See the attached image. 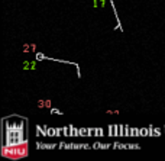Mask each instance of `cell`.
I'll return each mask as SVG.
<instances>
[{"mask_svg":"<svg viewBox=\"0 0 165 161\" xmlns=\"http://www.w3.org/2000/svg\"><path fill=\"white\" fill-rule=\"evenodd\" d=\"M26 118H19L17 122H2V147H15L28 142V123Z\"/></svg>","mask_w":165,"mask_h":161,"instance_id":"obj_1","label":"cell"},{"mask_svg":"<svg viewBox=\"0 0 165 161\" xmlns=\"http://www.w3.org/2000/svg\"><path fill=\"white\" fill-rule=\"evenodd\" d=\"M2 154L6 158H23L28 155V142L20 144V145H15V147H2Z\"/></svg>","mask_w":165,"mask_h":161,"instance_id":"obj_2","label":"cell"},{"mask_svg":"<svg viewBox=\"0 0 165 161\" xmlns=\"http://www.w3.org/2000/svg\"><path fill=\"white\" fill-rule=\"evenodd\" d=\"M35 58H36V61H43V60H49V61H57V63H62V64H73V65H75V68H77V77H78V79H81V70H80V65H78L77 63H74V61L57 60V58H51V57H46L45 54H42V52H36V54H35Z\"/></svg>","mask_w":165,"mask_h":161,"instance_id":"obj_3","label":"cell"},{"mask_svg":"<svg viewBox=\"0 0 165 161\" xmlns=\"http://www.w3.org/2000/svg\"><path fill=\"white\" fill-rule=\"evenodd\" d=\"M38 106L39 107H51V100H39Z\"/></svg>","mask_w":165,"mask_h":161,"instance_id":"obj_4","label":"cell"},{"mask_svg":"<svg viewBox=\"0 0 165 161\" xmlns=\"http://www.w3.org/2000/svg\"><path fill=\"white\" fill-rule=\"evenodd\" d=\"M46 135H48V137H54V135H57V129H54V128H48Z\"/></svg>","mask_w":165,"mask_h":161,"instance_id":"obj_5","label":"cell"},{"mask_svg":"<svg viewBox=\"0 0 165 161\" xmlns=\"http://www.w3.org/2000/svg\"><path fill=\"white\" fill-rule=\"evenodd\" d=\"M139 135H141V137H146V135H149V129L142 128L141 131H139Z\"/></svg>","mask_w":165,"mask_h":161,"instance_id":"obj_6","label":"cell"},{"mask_svg":"<svg viewBox=\"0 0 165 161\" xmlns=\"http://www.w3.org/2000/svg\"><path fill=\"white\" fill-rule=\"evenodd\" d=\"M130 132H132V129L129 128V125H125V137H130Z\"/></svg>","mask_w":165,"mask_h":161,"instance_id":"obj_7","label":"cell"},{"mask_svg":"<svg viewBox=\"0 0 165 161\" xmlns=\"http://www.w3.org/2000/svg\"><path fill=\"white\" fill-rule=\"evenodd\" d=\"M161 135V129L159 128H153V137H159Z\"/></svg>","mask_w":165,"mask_h":161,"instance_id":"obj_8","label":"cell"},{"mask_svg":"<svg viewBox=\"0 0 165 161\" xmlns=\"http://www.w3.org/2000/svg\"><path fill=\"white\" fill-rule=\"evenodd\" d=\"M148 129H149V135H148V137H153V126L149 125V126H148Z\"/></svg>","mask_w":165,"mask_h":161,"instance_id":"obj_9","label":"cell"},{"mask_svg":"<svg viewBox=\"0 0 165 161\" xmlns=\"http://www.w3.org/2000/svg\"><path fill=\"white\" fill-rule=\"evenodd\" d=\"M96 132H97V134H96V135H97V137H101V135H104V134H103V129H101V128L96 129Z\"/></svg>","mask_w":165,"mask_h":161,"instance_id":"obj_10","label":"cell"},{"mask_svg":"<svg viewBox=\"0 0 165 161\" xmlns=\"http://www.w3.org/2000/svg\"><path fill=\"white\" fill-rule=\"evenodd\" d=\"M51 113H58V115H62V112L58 110V109H51Z\"/></svg>","mask_w":165,"mask_h":161,"instance_id":"obj_11","label":"cell"}]
</instances>
